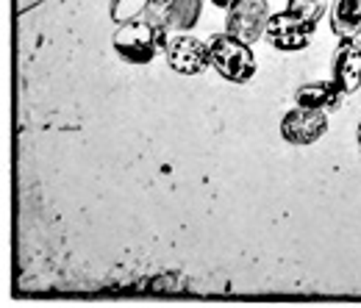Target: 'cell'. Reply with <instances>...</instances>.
Returning <instances> with one entry per match:
<instances>
[{
  "instance_id": "1",
  "label": "cell",
  "mask_w": 361,
  "mask_h": 308,
  "mask_svg": "<svg viewBox=\"0 0 361 308\" xmlns=\"http://www.w3.org/2000/svg\"><path fill=\"white\" fill-rule=\"evenodd\" d=\"M206 44H209V67L220 78H226L231 84L253 81L259 64H256V56L245 39L223 31V34H214Z\"/></svg>"
},
{
  "instance_id": "2",
  "label": "cell",
  "mask_w": 361,
  "mask_h": 308,
  "mask_svg": "<svg viewBox=\"0 0 361 308\" xmlns=\"http://www.w3.org/2000/svg\"><path fill=\"white\" fill-rule=\"evenodd\" d=\"M111 44H114V53L126 64H134V67L150 64L167 47V44L161 42V37L153 31V25H147L142 17L126 23V25H120L114 31V37H111Z\"/></svg>"
},
{
  "instance_id": "3",
  "label": "cell",
  "mask_w": 361,
  "mask_h": 308,
  "mask_svg": "<svg viewBox=\"0 0 361 308\" xmlns=\"http://www.w3.org/2000/svg\"><path fill=\"white\" fill-rule=\"evenodd\" d=\"M270 3L267 0H239L228 8L226 14V31L245 39L247 44L259 42L267 31L270 23Z\"/></svg>"
},
{
  "instance_id": "4",
  "label": "cell",
  "mask_w": 361,
  "mask_h": 308,
  "mask_svg": "<svg viewBox=\"0 0 361 308\" xmlns=\"http://www.w3.org/2000/svg\"><path fill=\"white\" fill-rule=\"evenodd\" d=\"M314 31H317V25L303 23L300 17H295V14L286 8V11L272 14L264 37H267V42H270L275 50H281V53H298V50H303V47L312 44Z\"/></svg>"
},
{
  "instance_id": "5",
  "label": "cell",
  "mask_w": 361,
  "mask_h": 308,
  "mask_svg": "<svg viewBox=\"0 0 361 308\" xmlns=\"http://www.w3.org/2000/svg\"><path fill=\"white\" fill-rule=\"evenodd\" d=\"M328 133V111L295 106L281 117V136L289 144H314Z\"/></svg>"
},
{
  "instance_id": "6",
  "label": "cell",
  "mask_w": 361,
  "mask_h": 308,
  "mask_svg": "<svg viewBox=\"0 0 361 308\" xmlns=\"http://www.w3.org/2000/svg\"><path fill=\"white\" fill-rule=\"evenodd\" d=\"M164 56H167V64L180 75H200L209 70V44L189 34L173 37L167 42Z\"/></svg>"
},
{
  "instance_id": "7",
  "label": "cell",
  "mask_w": 361,
  "mask_h": 308,
  "mask_svg": "<svg viewBox=\"0 0 361 308\" xmlns=\"http://www.w3.org/2000/svg\"><path fill=\"white\" fill-rule=\"evenodd\" d=\"M331 78L345 94H353L361 87V44L359 39H339L331 58Z\"/></svg>"
},
{
  "instance_id": "8",
  "label": "cell",
  "mask_w": 361,
  "mask_h": 308,
  "mask_svg": "<svg viewBox=\"0 0 361 308\" xmlns=\"http://www.w3.org/2000/svg\"><path fill=\"white\" fill-rule=\"evenodd\" d=\"M342 100H345V92L334 78L331 81H309L295 92V106L317 109V111H334L342 106Z\"/></svg>"
},
{
  "instance_id": "9",
  "label": "cell",
  "mask_w": 361,
  "mask_h": 308,
  "mask_svg": "<svg viewBox=\"0 0 361 308\" xmlns=\"http://www.w3.org/2000/svg\"><path fill=\"white\" fill-rule=\"evenodd\" d=\"M328 23L336 39H356L361 31V8L356 0H334L328 8Z\"/></svg>"
},
{
  "instance_id": "10",
  "label": "cell",
  "mask_w": 361,
  "mask_h": 308,
  "mask_svg": "<svg viewBox=\"0 0 361 308\" xmlns=\"http://www.w3.org/2000/svg\"><path fill=\"white\" fill-rule=\"evenodd\" d=\"M206 0H170V28L186 34L197 25Z\"/></svg>"
},
{
  "instance_id": "11",
  "label": "cell",
  "mask_w": 361,
  "mask_h": 308,
  "mask_svg": "<svg viewBox=\"0 0 361 308\" xmlns=\"http://www.w3.org/2000/svg\"><path fill=\"white\" fill-rule=\"evenodd\" d=\"M286 8L300 17L303 23H312V25H319V20L325 17V8H331L328 0H289Z\"/></svg>"
},
{
  "instance_id": "12",
  "label": "cell",
  "mask_w": 361,
  "mask_h": 308,
  "mask_svg": "<svg viewBox=\"0 0 361 308\" xmlns=\"http://www.w3.org/2000/svg\"><path fill=\"white\" fill-rule=\"evenodd\" d=\"M150 0H111V20L117 25H126L131 20H139L145 14Z\"/></svg>"
},
{
  "instance_id": "13",
  "label": "cell",
  "mask_w": 361,
  "mask_h": 308,
  "mask_svg": "<svg viewBox=\"0 0 361 308\" xmlns=\"http://www.w3.org/2000/svg\"><path fill=\"white\" fill-rule=\"evenodd\" d=\"M212 3H214V6H217V8H231V6H233V3H239V0H212Z\"/></svg>"
},
{
  "instance_id": "14",
  "label": "cell",
  "mask_w": 361,
  "mask_h": 308,
  "mask_svg": "<svg viewBox=\"0 0 361 308\" xmlns=\"http://www.w3.org/2000/svg\"><path fill=\"white\" fill-rule=\"evenodd\" d=\"M356 142H359V150H361V120H359V125H356Z\"/></svg>"
},
{
  "instance_id": "15",
  "label": "cell",
  "mask_w": 361,
  "mask_h": 308,
  "mask_svg": "<svg viewBox=\"0 0 361 308\" xmlns=\"http://www.w3.org/2000/svg\"><path fill=\"white\" fill-rule=\"evenodd\" d=\"M356 39H359V44H361V31H359V37H356Z\"/></svg>"
},
{
  "instance_id": "16",
  "label": "cell",
  "mask_w": 361,
  "mask_h": 308,
  "mask_svg": "<svg viewBox=\"0 0 361 308\" xmlns=\"http://www.w3.org/2000/svg\"><path fill=\"white\" fill-rule=\"evenodd\" d=\"M356 3H359V8H361V0H356Z\"/></svg>"
}]
</instances>
